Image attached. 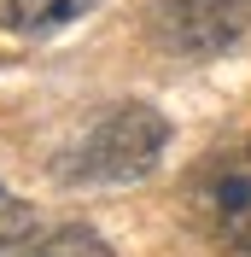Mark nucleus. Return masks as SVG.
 <instances>
[{"label":"nucleus","instance_id":"obj_4","mask_svg":"<svg viewBox=\"0 0 251 257\" xmlns=\"http://www.w3.org/2000/svg\"><path fill=\"white\" fill-rule=\"evenodd\" d=\"M88 6H94V0H0V30L41 41V35L70 30V24L88 12Z\"/></svg>","mask_w":251,"mask_h":257},{"label":"nucleus","instance_id":"obj_2","mask_svg":"<svg viewBox=\"0 0 251 257\" xmlns=\"http://www.w3.org/2000/svg\"><path fill=\"white\" fill-rule=\"evenodd\" d=\"M181 205L210 245L251 251V141L204 152L181 187Z\"/></svg>","mask_w":251,"mask_h":257},{"label":"nucleus","instance_id":"obj_1","mask_svg":"<svg viewBox=\"0 0 251 257\" xmlns=\"http://www.w3.org/2000/svg\"><path fill=\"white\" fill-rule=\"evenodd\" d=\"M170 146V117L158 105H111L94 123L82 128L76 141L59 152L53 176L59 181H82V187H111V181H141L158 164V152Z\"/></svg>","mask_w":251,"mask_h":257},{"label":"nucleus","instance_id":"obj_5","mask_svg":"<svg viewBox=\"0 0 251 257\" xmlns=\"http://www.w3.org/2000/svg\"><path fill=\"white\" fill-rule=\"evenodd\" d=\"M18 257H117L105 240H99L94 228H53V234H41V240L18 245Z\"/></svg>","mask_w":251,"mask_h":257},{"label":"nucleus","instance_id":"obj_6","mask_svg":"<svg viewBox=\"0 0 251 257\" xmlns=\"http://www.w3.org/2000/svg\"><path fill=\"white\" fill-rule=\"evenodd\" d=\"M30 228H35V210L24 205L18 193H6V187H0V245H18Z\"/></svg>","mask_w":251,"mask_h":257},{"label":"nucleus","instance_id":"obj_3","mask_svg":"<svg viewBox=\"0 0 251 257\" xmlns=\"http://www.w3.org/2000/svg\"><path fill=\"white\" fill-rule=\"evenodd\" d=\"M245 30H251V0H152V12H146L152 47L175 53V59L228 53Z\"/></svg>","mask_w":251,"mask_h":257}]
</instances>
